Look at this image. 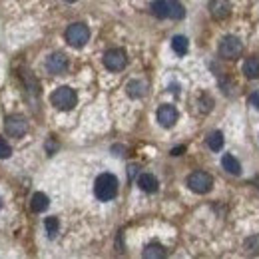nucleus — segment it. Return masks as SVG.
I'll use <instances>...</instances> for the list:
<instances>
[{"label": "nucleus", "mask_w": 259, "mask_h": 259, "mask_svg": "<svg viewBox=\"0 0 259 259\" xmlns=\"http://www.w3.org/2000/svg\"><path fill=\"white\" fill-rule=\"evenodd\" d=\"M90 40V28L84 22H74L66 28V42L74 48H82L86 46V42Z\"/></svg>", "instance_id": "nucleus-3"}, {"label": "nucleus", "mask_w": 259, "mask_h": 259, "mask_svg": "<svg viewBox=\"0 0 259 259\" xmlns=\"http://www.w3.org/2000/svg\"><path fill=\"white\" fill-rule=\"evenodd\" d=\"M136 171H138V165H130V167H128L130 178H134V176H136Z\"/></svg>", "instance_id": "nucleus-26"}, {"label": "nucleus", "mask_w": 259, "mask_h": 259, "mask_svg": "<svg viewBox=\"0 0 259 259\" xmlns=\"http://www.w3.org/2000/svg\"><path fill=\"white\" fill-rule=\"evenodd\" d=\"M138 186H140V190L146 192V194H156L160 184H158L156 176H152V174H142V176L138 178Z\"/></svg>", "instance_id": "nucleus-11"}, {"label": "nucleus", "mask_w": 259, "mask_h": 259, "mask_svg": "<svg viewBox=\"0 0 259 259\" xmlns=\"http://www.w3.org/2000/svg\"><path fill=\"white\" fill-rule=\"evenodd\" d=\"M165 255H167V251H165V247L160 245V243H150L144 249V257L146 259H162Z\"/></svg>", "instance_id": "nucleus-18"}, {"label": "nucleus", "mask_w": 259, "mask_h": 259, "mask_svg": "<svg viewBox=\"0 0 259 259\" xmlns=\"http://www.w3.org/2000/svg\"><path fill=\"white\" fill-rule=\"evenodd\" d=\"M126 64H128V56H126V52L122 48H112V50H108L104 54V66L108 70H112V72L124 70Z\"/></svg>", "instance_id": "nucleus-7"}, {"label": "nucleus", "mask_w": 259, "mask_h": 259, "mask_svg": "<svg viewBox=\"0 0 259 259\" xmlns=\"http://www.w3.org/2000/svg\"><path fill=\"white\" fill-rule=\"evenodd\" d=\"M218 50H220V56H222V58H226V60H235V58H239L241 52H243V42H241L237 36L229 34V36H224V38H222Z\"/></svg>", "instance_id": "nucleus-4"}, {"label": "nucleus", "mask_w": 259, "mask_h": 259, "mask_svg": "<svg viewBox=\"0 0 259 259\" xmlns=\"http://www.w3.org/2000/svg\"><path fill=\"white\" fill-rule=\"evenodd\" d=\"M0 209H2V199H0Z\"/></svg>", "instance_id": "nucleus-27"}, {"label": "nucleus", "mask_w": 259, "mask_h": 259, "mask_svg": "<svg viewBox=\"0 0 259 259\" xmlns=\"http://www.w3.org/2000/svg\"><path fill=\"white\" fill-rule=\"evenodd\" d=\"M146 90H148V86H146V82H142V80H132V82H128V86H126L128 96L134 98V100L146 96Z\"/></svg>", "instance_id": "nucleus-12"}, {"label": "nucleus", "mask_w": 259, "mask_h": 259, "mask_svg": "<svg viewBox=\"0 0 259 259\" xmlns=\"http://www.w3.org/2000/svg\"><path fill=\"white\" fill-rule=\"evenodd\" d=\"M245 251L249 255H259V233L251 235L249 239H245Z\"/></svg>", "instance_id": "nucleus-22"}, {"label": "nucleus", "mask_w": 259, "mask_h": 259, "mask_svg": "<svg viewBox=\"0 0 259 259\" xmlns=\"http://www.w3.org/2000/svg\"><path fill=\"white\" fill-rule=\"evenodd\" d=\"M184 150H186L184 146H178V148H174V150H171V156H182V154H184Z\"/></svg>", "instance_id": "nucleus-25"}, {"label": "nucleus", "mask_w": 259, "mask_h": 259, "mask_svg": "<svg viewBox=\"0 0 259 259\" xmlns=\"http://www.w3.org/2000/svg\"><path fill=\"white\" fill-rule=\"evenodd\" d=\"M188 188L194 194H207L213 188V178L207 171H194L188 176Z\"/></svg>", "instance_id": "nucleus-5"}, {"label": "nucleus", "mask_w": 259, "mask_h": 259, "mask_svg": "<svg viewBox=\"0 0 259 259\" xmlns=\"http://www.w3.org/2000/svg\"><path fill=\"white\" fill-rule=\"evenodd\" d=\"M222 165H224V169H226L227 174H231V176H239L241 174V163L237 162L231 154H226L222 158Z\"/></svg>", "instance_id": "nucleus-17"}, {"label": "nucleus", "mask_w": 259, "mask_h": 259, "mask_svg": "<svg viewBox=\"0 0 259 259\" xmlns=\"http://www.w3.org/2000/svg\"><path fill=\"white\" fill-rule=\"evenodd\" d=\"M186 16V8L180 0H167V18L174 20H182Z\"/></svg>", "instance_id": "nucleus-14"}, {"label": "nucleus", "mask_w": 259, "mask_h": 259, "mask_svg": "<svg viewBox=\"0 0 259 259\" xmlns=\"http://www.w3.org/2000/svg\"><path fill=\"white\" fill-rule=\"evenodd\" d=\"M158 122L162 128H174L178 122V110L171 104H163L158 108Z\"/></svg>", "instance_id": "nucleus-9"}, {"label": "nucleus", "mask_w": 259, "mask_h": 259, "mask_svg": "<svg viewBox=\"0 0 259 259\" xmlns=\"http://www.w3.org/2000/svg\"><path fill=\"white\" fill-rule=\"evenodd\" d=\"M249 104H251V106L259 112V90L251 92V96H249Z\"/></svg>", "instance_id": "nucleus-24"}, {"label": "nucleus", "mask_w": 259, "mask_h": 259, "mask_svg": "<svg viewBox=\"0 0 259 259\" xmlns=\"http://www.w3.org/2000/svg\"><path fill=\"white\" fill-rule=\"evenodd\" d=\"M44 227H46V233H48V237L50 239H54L56 237V233H58V229H60V222H58V218H46L44 220Z\"/></svg>", "instance_id": "nucleus-21"}, {"label": "nucleus", "mask_w": 259, "mask_h": 259, "mask_svg": "<svg viewBox=\"0 0 259 259\" xmlns=\"http://www.w3.org/2000/svg\"><path fill=\"white\" fill-rule=\"evenodd\" d=\"M4 130L10 138H22L26 132H28V122L24 116L20 114H10L6 120H4Z\"/></svg>", "instance_id": "nucleus-6"}, {"label": "nucleus", "mask_w": 259, "mask_h": 259, "mask_svg": "<svg viewBox=\"0 0 259 259\" xmlns=\"http://www.w3.org/2000/svg\"><path fill=\"white\" fill-rule=\"evenodd\" d=\"M46 70L50 74H54V76L64 74L66 70H68V58H66V54H62V52H52L46 58Z\"/></svg>", "instance_id": "nucleus-8"}, {"label": "nucleus", "mask_w": 259, "mask_h": 259, "mask_svg": "<svg viewBox=\"0 0 259 259\" xmlns=\"http://www.w3.org/2000/svg\"><path fill=\"white\" fill-rule=\"evenodd\" d=\"M209 14L215 20H226L231 14V4L227 0H209Z\"/></svg>", "instance_id": "nucleus-10"}, {"label": "nucleus", "mask_w": 259, "mask_h": 259, "mask_svg": "<svg viewBox=\"0 0 259 259\" xmlns=\"http://www.w3.org/2000/svg\"><path fill=\"white\" fill-rule=\"evenodd\" d=\"M243 74L251 80H257L259 78V56H251L243 62Z\"/></svg>", "instance_id": "nucleus-16"}, {"label": "nucleus", "mask_w": 259, "mask_h": 259, "mask_svg": "<svg viewBox=\"0 0 259 259\" xmlns=\"http://www.w3.org/2000/svg\"><path fill=\"white\" fill-rule=\"evenodd\" d=\"M66 2H76V0H66Z\"/></svg>", "instance_id": "nucleus-28"}, {"label": "nucleus", "mask_w": 259, "mask_h": 259, "mask_svg": "<svg viewBox=\"0 0 259 259\" xmlns=\"http://www.w3.org/2000/svg\"><path fill=\"white\" fill-rule=\"evenodd\" d=\"M171 50H174L178 56L188 54V50H190V40H188L186 36H182V34L174 36V38H171Z\"/></svg>", "instance_id": "nucleus-13"}, {"label": "nucleus", "mask_w": 259, "mask_h": 259, "mask_svg": "<svg viewBox=\"0 0 259 259\" xmlns=\"http://www.w3.org/2000/svg\"><path fill=\"white\" fill-rule=\"evenodd\" d=\"M118 178L114 174H100L94 184V194L100 201H112L118 195Z\"/></svg>", "instance_id": "nucleus-1"}, {"label": "nucleus", "mask_w": 259, "mask_h": 259, "mask_svg": "<svg viewBox=\"0 0 259 259\" xmlns=\"http://www.w3.org/2000/svg\"><path fill=\"white\" fill-rule=\"evenodd\" d=\"M50 102H52L54 108H58V110H62V112H70V110L78 104V94H76V90H72L70 86H60V88H56V90L52 92Z\"/></svg>", "instance_id": "nucleus-2"}, {"label": "nucleus", "mask_w": 259, "mask_h": 259, "mask_svg": "<svg viewBox=\"0 0 259 259\" xmlns=\"http://www.w3.org/2000/svg\"><path fill=\"white\" fill-rule=\"evenodd\" d=\"M48 205H50V201H48V195H46V194L38 192V194L32 195L30 207H32L34 213H42V211H46V209H48Z\"/></svg>", "instance_id": "nucleus-15"}, {"label": "nucleus", "mask_w": 259, "mask_h": 259, "mask_svg": "<svg viewBox=\"0 0 259 259\" xmlns=\"http://www.w3.org/2000/svg\"><path fill=\"white\" fill-rule=\"evenodd\" d=\"M224 144H226V140H224V134L222 132H211L207 136V148L211 152H222L224 150Z\"/></svg>", "instance_id": "nucleus-19"}, {"label": "nucleus", "mask_w": 259, "mask_h": 259, "mask_svg": "<svg viewBox=\"0 0 259 259\" xmlns=\"http://www.w3.org/2000/svg\"><path fill=\"white\" fill-rule=\"evenodd\" d=\"M12 156V148H10V144L0 136V158L4 160V158H10Z\"/></svg>", "instance_id": "nucleus-23"}, {"label": "nucleus", "mask_w": 259, "mask_h": 259, "mask_svg": "<svg viewBox=\"0 0 259 259\" xmlns=\"http://www.w3.org/2000/svg\"><path fill=\"white\" fill-rule=\"evenodd\" d=\"M152 14L156 18H167V0H154L152 2Z\"/></svg>", "instance_id": "nucleus-20"}]
</instances>
